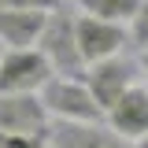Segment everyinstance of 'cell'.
Here are the masks:
<instances>
[{
    "instance_id": "cell-13",
    "label": "cell",
    "mask_w": 148,
    "mask_h": 148,
    "mask_svg": "<svg viewBox=\"0 0 148 148\" xmlns=\"http://www.w3.org/2000/svg\"><path fill=\"white\" fill-rule=\"evenodd\" d=\"M0 8H37V11H52L59 0H0Z\"/></svg>"
},
{
    "instance_id": "cell-15",
    "label": "cell",
    "mask_w": 148,
    "mask_h": 148,
    "mask_svg": "<svg viewBox=\"0 0 148 148\" xmlns=\"http://www.w3.org/2000/svg\"><path fill=\"white\" fill-rule=\"evenodd\" d=\"M133 148H148V133H145V137H141V141H137Z\"/></svg>"
},
{
    "instance_id": "cell-3",
    "label": "cell",
    "mask_w": 148,
    "mask_h": 148,
    "mask_svg": "<svg viewBox=\"0 0 148 148\" xmlns=\"http://www.w3.org/2000/svg\"><path fill=\"white\" fill-rule=\"evenodd\" d=\"M52 74L41 48H4L0 56V92H41Z\"/></svg>"
},
{
    "instance_id": "cell-16",
    "label": "cell",
    "mask_w": 148,
    "mask_h": 148,
    "mask_svg": "<svg viewBox=\"0 0 148 148\" xmlns=\"http://www.w3.org/2000/svg\"><path fill=\"white\" fill-rule=\"evenodd\" d=\"M59 4H67V0H59Z\"/></svg>"
},
{
    "instance_id": "cell-4",
    "label": "cell",
    "mask_w": 148,
    "mask_h": 148,
    "mask_svg": "<svg viewBox=\"0 0 148 148\" xmlns=\"http://www.w3.org/2000/svg\"><path fill=\"white\" fill-rule=\"evenodd\" d=\"M48 108L41 92H0V133H26L48 141Z\"/></svg>"
},
{
    "instance_id": "cell-8",
    "label": "cell",
    "mask_w": 148,
    "mask_h": 148,
    "mask_svg": "<svg viewBox=\"0 0 148 148\" xmlns=\"http://www.w3.org/2000/svg\"><path fill=\"white\" fill-rule=\"evenodd\" d=\"M45 22H48V11H37V8H0V45L4 48H37Z\"/></svg>"
},
{
    "instance_id": "cell-17",
    "label": "cell",
    "mask_w": 148,
    "mask_h": 148,
    "mask_svg": "<svg viewBox=\"0 0 148 148\" xmlns=\"http://www.w3.org/2000/svg\"><path fill=\"white\" fill-rule=\"evenodd\" d=\"M45 148H52V145H45Z\"/></svg>"
},
{
    "instance_id": "cell-6",
    "label": "cell",
    "mask_w": 148,
    "mask_h": 148,
    "mask_svg": "<svg viewBox=\"0 0 148 148\" xmlns=\"http://www.w3.org/2000/svg\"><path fill=\"white\" fill-rule=\"evenodd\" d=\"M137 71H141V67H133L126 56H111V59L89 63V67H85V74H82V82L89 85L92 100H96L104 111H111L119 100H122V92L133 85Z\"/></svg>"
},
{
    "instance_id": "cell-10",
    "label": "cell",
    "mask_w": 148,
    "mask_h": 148,
    "mask_svg": "<svg viewBox=\"0 0 148 148\" xmlns=\"http://www.w3.org/2000/svg\"><path fill=\"white\" fill-rule=\"evenodd\" d=\"M85 15H96V18H111V22H130L137 15L141 0H74Z\"/></svg>"
},
{
    "instance_id": "cell-11",
    "label": "cell",
    "mask_w": 148,
    "mask_h": 148,
    "mask_svg": "<svg viewBox=\"0 0 148 148\" xmlns=\"http://www.w3.org/2000/svg\"><path fill=\"white\" fill-rule=\"evenodd\" d=\"M130 45L141 48V52H148V0H141L137 15L130 18Z\"/></svg>"
},
{
    "instance_id": "cell-1",
    "label": "cell",
    "mask_w": 148,
    "mask_h": 148,
    "mask_svg": "<svg viewBox=\"0 0 148 148\" xmlns=\"http://www.w3.org/2000/svg\"><path fill=\"white\" fill-rule=\"evenodd\" d=\"M78 15L67 11V4H59L48 11V22L37 37V48L45 52V59L52 63L56 74H67V78H82L85 74V59L78 48Z\"/></svg>"
},
{
    "instance_id": "cell-5",
    "label": "cell",
    "mask_w": 148,
    "mask_h": 148,
    "mask_svg": "<svg viewBox=\"0 0 148 148\" xmlns=\"http://www.w3.org/2000/svg\"><path fill=\"white\" fill-rule=\"evenodd\" d=\"M78 48H82V59L85 67L89 63H100V59H111L126 48L130 30L126 22H111V18H96V15H78Z\"/></svg>"
},
{
    "instance_id": "cell-9",
    "label": "cell",
    "mask_w": 148,
    "mask_h": 148,
    "mask_svg": "<svg viewBox=\"0 0 148 148\" xmlns=\"http://www.w3.org/2000/svg\"><path fill=\"white\" fill-rule=\"evenodd\" d=\"M108 126L119 130L130 141H141L148 133V89L145 85H130L122 92V100L108 111Z\"/></svg>"
},
{
    "instance_id": "cell-7",
    "label": "cell",
    "mask_w": 148,
    "mask_h": 148,
    "mask_svg": "<svg viewBox=\"0 0 148 148\" xmlns=\"http://www.w3.org/2000/svg\"><path fill=\"white\" fill-rule=\"evenodd\" d=\"M48 145L52 148H133V141L122 137L119 130H111L108 122H63V119H56L48 126Z\"/></svg>"
},
{
    "instance_id": "cell-2",
    "label": "cell",
    "mask_w": 148,
    "mask_h": 148,
    "mask_svg": "<svg viewBox=\"0 0 148 148\" xmlns=\"http://www.w3.org/2000/svg\"><path fill=\"white\" fill-rule=\"evenodd\" d=\"M41 100L52 119L63 122H108V111L92 100L89 85L82 78H67V74H52L41 89Z\"/></svg>"
},
{
    "instance_id": "cell-12",
    "label": "cell",
    "mask_w": 148,
    "mask_h": 148,
    "mask_svg": "<svg viewBox=\"0 0 148 148\" xmlns=\"http://www.w3.org/2000/svg\"><path fill=\"white\" fill-rule=\"evenodd\" d=\"M45 137H26V133H0V148H45Z\"/></svg>"
},
{
    "instance_id": "cell-14",
    "label": "cell",
    "mask_w": 148,
    "mask_h": 148,
    "mask_svg": "<svg viewBox=\"0 0 148 148\" xmlns=\"http://www.w3.org/2000/svg\"><path fill=\"white\" fill-rule=\"evenodd\" d=\"M137 67H141V85L148 89V52H141V63Z\"/></svg>"
}]
</instances>
